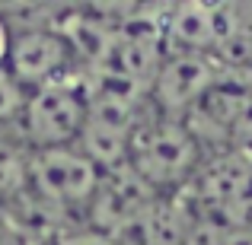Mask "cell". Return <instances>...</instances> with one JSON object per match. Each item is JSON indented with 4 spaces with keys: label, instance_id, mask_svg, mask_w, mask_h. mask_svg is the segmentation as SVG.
Instances as JSON below:
<instances>
[{
    "label": "cell",
    "instance_id": "6da1fadb",
    "mask_svg": "<svg viewBox=\"0 0 252 245\" xmlns=\"http://www.w3.org/2000/svg\"><path fill=\"white\" fill-rule=\"evenodd\" d=\"M23 134L35 150L77 147L86 124V92L83 86L55 80L42 89H32L23 109Z\"/></svg>",
    "mask_w": 252,
    "mask_h": 245
},
{
    "label": "cell",
    "instance_id": "52a82bcc",
    "mask_svg": "<svg viewBox=\"0 0 252 245\" xmlns=\"http://www.w3.org/2000/svg\"><path fill=\"white\" fill-rule=\"evenodd\" d=\"M214 83V70L195 51H179L169 61L160 64L154 77V99L163 111H189L195 102H201L204 92Z\"/></svg>",
    "mask_w": 252,
    "mask_h": 245
},
{
    "label": "cell",
    "instance_id": "277c9868",
    "mask_svg": "<svg viewBox=\"0 0 252 245\" xmlns=\"http://www.w3.org/2000/svg\"><path fill=\"white\" fill-rule=\"evenodd\" d=\"M90 207H93V229H102V233L118 239L122 233H128L134 223H141L150 214L154 188L128 163L122 169L102 172V182H99Z\"/></svg>",
    "mask_w": 252,
    "mask_h": 245
},
{
    "label": "cell",
    "instance_id": "5b68a950",
    "mask_svg": "<svg viewBox=\"0 0 252 245\" xmlns=\"http://www.w3.org/2000/svg\"><path fill=\"white\" fill-rule=\"evenodd\" d=\"M74 51L61 29H23L10 42V61L6 74L23 89H42V86L61 80L64 67L70 64Z\"/></svg>",
    "mask_w": 252,
    "mask_h": 245
},
{
    "label": "cell",
    "instance_id": "8fae6325",
    "mask_svg": "<svg viewBox=\"0 0 252 245\" xmlns=\"http://www.w3.org/2000/svg\"><path fill=\"white\" fill-rule=\"evenodd\" d=\"M10 42H13V32L0 19V70H6V61H10Z\"/></svg>",
    "mask_w": 252,
    "mask_h": 245
},
{
    "label": "cell",
    "instance_id": "3957f363",
    "mask_svg": "<svg viewBox=\"0 0 252 245\" xmlns=\"http://www.w3.org/2000/svg\"><path fill=\"white\" fill-rule=\"evenodd\" d=\"M198 160V147L195 137L182 128V124H154L144 134H134L131 140V169L150 185V188H160V185H172L185 175V172L195 165Z\"/></svg>",
    "mask_w": 252,
    "mask_h": 245
},
{
    "label": "cell",
    "instance_id": "30bf717a",
    "mask_svg": "<svg viewBox=\"0 0 252 245\" xmlns=\"http://www.w3.org/2000/svg\"><path fill=\"white\" fill-rule=\"evenodd\" d=\"M58 245H122V239L102 233V229H77V233H64Z\"/></svg>",
    "mask_w": 252,
    "mask_h": 245
},
{
    "label": "cell",
    "instance_id": "ba28073f",
    "mask_svg": "<svg viewBox=\"0 0 252 245\" xmlns=\"http://www.w3.org/2000/svg\"><path fill=\"white\" fill-rule=\"evenodd\" d=\"M26 188H29V156L13 143L0 140V201H10Z\"/></svg>",
    "mask_w": 252,
    "mask_h": 245
},
{
    "label": "cell",
    "instance_id": "7c38bea8",
    "mask_svg": "<svg viewBox=\"0 0 252 245\" xmlns=\"http://www.w3.org/2000/svg\"><path fill=\"white\" fill-rule=\"evenodd\" d=\"M220 245H252V229H233L227 239H220Z\"/></svg>",
    "mask_w": 252,
    "mask_h": 245
},
{
    "label": "cell",
    "instance_id": "7a4b0ae2",
    "mask_svg": "<svg viewBox=\"0 0 252 245\" xmlns=\"http://www.w3.org/2000/svg\"><path fill=\"white\" fill-rule=\"evenodd\" d=\"M99 182H102V172L77 147L32 150L29 153V188L55 207L90 204Z\"/></svg>",
    "mask_w": 252,
    "mask_h": 245
},
{
    "label": "cell",
    "instance_id": "9c48e42d",
    "mask_svg": "<svg viewBox=\"0 0 252 245\" xmlns=\"http://www.w3.org/2000/svg\"><path fill=\"white\" fill-rule=\"evenodd\" d=\"M29 89H23L6 70H0V124H13L23 118Z\"/></svg>",
    "mask_w": 252,
    "mask_h": 245
},
{
    "label": "cell",
    "instance_id": "8992f818",
    "mask_svg": "<svg viewBox=\"0 0 252 245\" xmlns=\"http://www.w3.org/2000/svg\"><path fill=\"white\" fill-rule=\"evenodd\" d=\"M236 32V13L220 3H179L166 19V35L182 51L195 54H201L204 48H223Z\"/></svg>",
    "mask_w": 252,
    "mask_h": 245
}]
</instances>
